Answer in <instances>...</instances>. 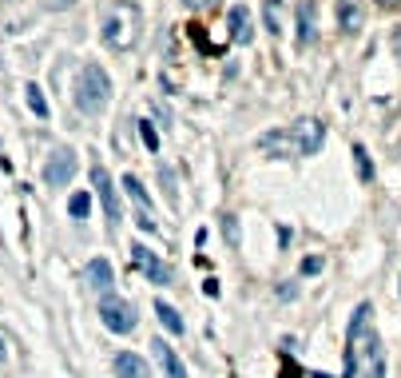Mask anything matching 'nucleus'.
I'll return each mask as SVG.
<instances>
[{
	"label": "nucleus",
	"instance_id": "f257e3e1",
	"mask_svg": "<svg viewBox=\"0 0 401 378\" xmlns=\"http://www.w3.org/2000/svg\"><path fill=\"white\" fill-rule=\"evenodd\" d=\"M365 315H370V303H362L353 311L350 327H346V378H381L386 363H381V342L370 327H365Z\"/></svg>",
	"mask_w": 401,
	"mask_h": 378
},
{
	"label": "nucleus",
	"instance_id": "f03ea898",
	"mask_svg": "<svg viewBox=\"0 0 401 378\" xmlns=\"http://www.w3.org/2000/svg\"><path fill=\"white\" fill-rule=\"evenodd\" d=\"M326 140V128L322 120H294L286 128H274V132H262L258 135V147L267 156H282V159H306L314 156L318 147Z\"/></svg>",
	"mask_w": 401,
	"mask_h": 378
},
{
	"label": "nucleus",
	"instance_id": "7ed1b4c3",
	"mask_svg": "<svg viewBox=\"0 0 401 378\" xmlns=\"http://www.w3.org/2000/svg\"><path fill=\"white\" fill-rule=\"evenodd\" d=\"M99 36L111 52H132L143 40V13L135 0H111L99 20Z\"/></svg>",
	"mask_w": 401,
	"mask_h": 378
},
{
	"label": "nucleus",
	"instance_id": "20e7f679",
	"mask_svg": "<svg viewBox=\"0 0 401 378\" xmlns=\"http://www.w3.org/2000/svg\"><path fill=\"white\" fill-rule=\"evenodd\" d=\"M111 104V76L104 72V64L87 60L76 76V108L84 116H99Z\"/></svg>",
	"mask_w": 401,
	"mask_h": 378
},
{
	"label": "nucleus",
	"instance_id": "39448f33",
	"mask_svg": "<svg viewBox=\"0 0 401 378\" xmlns=\"http://www.w3.org/2000/svg\"><path fill=\"white\" fill-rule=\"evenodd\" d=\"M99 318H104V327L115 330V335H132L139 327V315H135V306L127 299H115V295H104V303H99Z\"/></svg>",
	"mask_w": 401,
	"mask_h": 378
},
{
	"label": "nucleus",
	"instance_id": "423d86ee",
	"mask_svg": "<svg viewBox=\"0 0 401 378\" xmlns=\"http://www.w3.org/2000/svg\"><path fill=\"white\" fill-rule=\"evenodd\" d=\"M76 168H80V159H76L72 147H56L44 163V183L48 187H68L76 180Z\"/></svg>",
	"mask_w": 401,
	"mask_h": 378
},
{
	"label": "nucleus",
	"instance_id": "0eeeda50",
	"mask_svg": "<svg viewBox=\"0 0 401 378\" xmlns=\"http://www.w3.org/2000/svg\"><path fill=\"white\" fill-rule=\"evenodd\" d=\"M92 183H96V196H99V203H104V211H108V223L115 227V223L123 220V211H120L115 183H111V175H108V168H104V163H96V168H92Z\"/></svg>",
	"mask_w": 401,
	"mask_h": 378
},
{
	"label": "nucleus",
	"instance_id": "6e6552de",
	"mask_svg": "<svg viewBox=\"0 0 401 378\" xmlns=\"http://www.w3.org/2000/svg\"><path fill=\"white\" fill-rule=\"evenodd\" d=\"M298 48H310L318 40V0H298Z\"/></svg>",
	"mask_w": 401,
	"mask_h": 378
},
{
	"label": "nucleus",
	"instance_id": "1a4fd4ad",
	"mask_svg": "<svg viewBox=\"0 0 401 378\" xmlns=\"http://www.w3.org/2000/svg\"><path fill=\"white\" fill-rule=\"evenodd\" d=\"M365 28V0H338V32L358 36Z\"/></svg>",
	"mask_w": 401,
	"mask_h": 378
},
{
	"label": "nucleus",
	"instance_id": "9d476101",
	"mask_svg": "<svg viewBox=\"0 0 401 378\" xmlns=\"http://www.w3.org/2000/svg\"><path fill=\"white\" fill-rule=\"evenodd\" d=\"M132 255H135L139 271H143V275H147L151 283H159V287H167V283H171V267H167V263H163L159 255H151V251H147L143 243H135V247H132Z\"/></svg>",
	"mask_w": 401,
	"mask_h": 378
},
{
	"label": "nucleus",
	"instance_id": "9b49d317",
	"mask_svg": "<svg viewBox=\"0 0 401 378\" xmlns=\"http://www.w3.org/2000/svg\"><path fill=\"white\" fill-rule=\"evenodd\" d=\"M84 279H87V287H92V291H99V295H111V283H115V271H111V263H108L104 255H96L92 263H87Z\"/></svg>",
	"mask_w": 401,
	"mask_h": 378
},
{
	"label": "nucleus",
	"instance_id": "f8f14e48",
	"mask_svg": "<svg viewBox=\"0 0 401 378\" xmlns=\"http://www.w3.org/2000/svg\"><path fill=\"white\" fill-rule=\"evenodd\" d=\"M151 354H155V363H159V370H163V378H187V370H183V363H179V354L171 351L163 339H151Z\"/></svg>",
	"mask_w": 401,
	"mask_h": 378
},
{
	"label": "nucleus",
	"instance_id": "ddd939ff",
	"mask_svg": "<svg viewBox=\"0 0 401 378\" xmlns=\"http://www.w3.org/2000/svg\"><path fill=\"white\" fill-rule=\"evenodd\" d=\"M251 40H255L251 13H246V4H234L231 8V44H251Z\"/></svg>",
	"mask_w": 401,
	"mask_h": 378
},
{
	"label": "nucleus",
	"instance_id": "4468645a",
	"mask_svg": "<svg viewBox=\"0 0 401 378\" xmlns=\"http://www.w3.org/2000/svg\"><path fill=\"white\" fill-rule=\"evenodd\" d=\"M115 374L120 378H151V366H147L135 351H123L120 358H115Z\"/></svg>",
	"mask_w": 401,
	"mask_h": 378
},
{
	"label": "nucleus",
	"instance_id": "2eb2a0df",
	"mask_svg": "<svg viewBox=\"0 0 401 378\" xmlns=\"http://www.w3.org/2000/svg\"><path fill=\"white\" fill-rule=\"evenodd\" d=\"M155 318L171 330V335H183V318H179V311H175L171 303H155Z\"/></svg>",
	"mask_w": 401,
	"mask_h": 378
},
{
	"label": "nucleus",
	"instance_id": "dca6fc26",
	"mask_svg": "<svg viewBox=\"0 0 401 378\" xmlns=\"http://www.w3.org/2000/svg\"><path fill=\"white\" fill-rule=\"evenodd\" d=\"M68 215H72V220H87V215H92V196H87V191H76V196L68 199Z\"/></svg>",
	"mask_w": 401,
	"mask_h": 378
},
{
	"label": "nucleus",
	"instance_id": "f3484780",
	"mask_svg": "<svg viewBox=\"0 0 401 378\" xmlns=\"http://www.w3.org/2000/svg\"><path fill=\"white\" fill-rule=\"evenodd\" d=\"M24 96H28V108L36 112L40 120H48V100H44V92H40V84H28V88H24Z\"/></svg>",
	"mask_w": 401,
	"mask_h": 378
},
{
	"label": "nucleus",
	"instance_id": "a211bd4d",
	"mask_svg": "<svg viewBox=\"0 0 401 378\" xmlns=\"http://www.w3.org/2000/svg\"><path fill=\"white\" fill-rule=\"evenodd\" d=\"M262 16H267V28L279 36V28H282V0H262Z\"/></svg>",
	"mask_w": 401,
	"mask_h": 378
},
{
	"label": "nucleus",
	"instance_id": "6ab92c4d",
	"mask_svg": "<svg viewBox=\"0 0 401 378\" xmlns=\"http://www.w3.org/2000/svg\"><path fill=\"white\" fill-rule=\"evenodd\" d=\"M123 187H127V196H132L135 203H139V208L147 211V203H151V199H147V191H143V183L135 180V175H123Z\"/></svg>",
	"mask_w": 401,
	"mask_h": 378
},
{
	"label": "nucleus",
	"instance_id": "aec40b11",
	"mask_svg": "<svg viewBox=\"0 0 401 378\" xmlns=\"http://www.w3.org/2000/svg\"><path fill=\"white\" fill-rule=\"evenodd\" d=\"M223 235H227L231 247H239V223H234V215H223Z\"/></svg>",
	"mask_w": 401,
	"mask_h": 378
},
{
	"label": "nucleus",
	"instance_id": "412c9836",
	"mask_svg": "<svg viewBox=\"0 0 401 378\" xmlns=\"http://www.w3.org/2000/svg\"><path fill=\"white\" fill-rule=\"evenodd\" d=\"M322 271V255H306L302 259V275H318Z\"/></svg>",
	"mask_w": 401,
	"mask_h": 378
},
{
	"label": "nucleus",
	"instance_id": "4be33fe9",
	"mask_svg": "<svg viewBox=\"0 0 401 378\" xmlns=\"http://www.w3.org/2000/svg\"><path fill=\"white\" fill-rule=\"evenodd\" d=\"M139 132H143V144L151 147V151H155V147H159V135H155V128H151V123H139Z\"/></svg>",
	"mask_w": 401,
	"mask_h": 378
},
{
	"label": "nucleus",
	"instance_id": "5701e85b",
	"mask_svg": "<svg viewBox=\"0 0 401 378\" xmlns=\"http://www.w3.org/2000/svg\"><path fill=\"white\" fill-rule=\"evenodd\" d=\"M72 4H76V0H44V8H48V13H68Z\"/></svg>",
	"mask_w": 401,
	"mask_h": 378
},
{
	"label": "nucleus",
	"instance_id": "b1692460",
	"mask_svg": "<svg viewBox=\"0 0 401 378\" xmlns=\"http://www.w3.org/2000/svg\"><path fill=\"white\" fill-rule=\"evenodd\" d=\"M211 4H215V0H183V8H191V13H203Z\"/></svg>",
	"mask_w": 401,
	"mask_h": 378
},
{
	"label": "nucleus",
	"instance_id": "393cba45",
	"mask_svg": "<svg viewBox=\"0 0 401 378\" xmlns=\"http://www.w3.org/2000/svg\"><path fill=\"white\" fill-rule=\"evenodd\" d=\"M377 8H386V13H393V8H401V0H374Z\"/></svg>",
	"mask_w": 401,
	"mask_h": 378
},
{
	"label": "nucleus",
	"instance_id": "a878e982",
	"mask_svg": "<svg viewBox=\"0 0 401 378\" xmlns=\"http://www.w3.org/2000/svg\"><path fill=\"white\" fill-rule=\"evenodd\" d=\"M393 48H398V56H401V32H393Z\"/></svg>",
	"mask_w": 401,
	"mask_h": 378
},
{
	"label": "nucleus",
	"instance_id": "bb28decb",
	"mask_svg": "<svg viewBox=\"0 0 401 378\" xmlns=\"http://www.w3.org/2000/svg\"><path fill=\"white\" fill-rule=\"evenodd\" d=\"M4 354H8V351H4V339H0V363H4Z\"/></svg>",
	"mask_w": 401,
	"mask_h": 378
}]
</instances>
